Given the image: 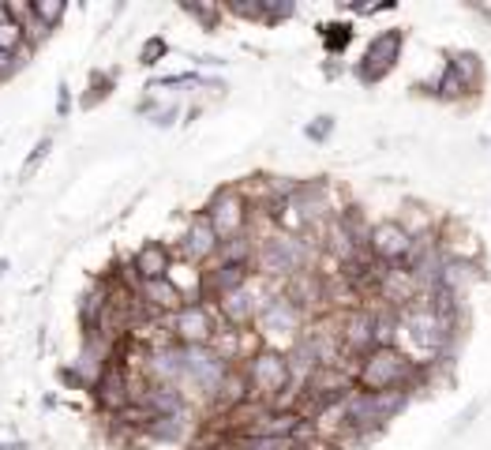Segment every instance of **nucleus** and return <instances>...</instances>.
<instances>
[{
  "mask_svg": "<svg viewBox=\"0 0 491 450\" xmlns=\"http://www.w3.org/2000/svg\"><path fill=\"white\" fill-rule=\"evenodd\" d=\"M311 263V244L297 233H278L259 248V270L270 278H297Z\"/></svg>",
  "mask_w": 491,
  "mask_h": 450,
  "instance_id": "1",
  "label": "nucleus"
},
{
  "mask_svg": "<svg viewBox=\"0 0 491 450\" xmlns=\"http://www.w3.org/2000/svg\"><path fill=\"white\" fill-rule=\"evenodd\" d=\"M244 375H248L252 383V394L259 398V402H278V394L289 387L292 371H289V357L274 353V349H263V353H255L248 361V368H244Z\"/></svg>",
  "mask_w": 491,
  "mask_h": 450,
  "instance_id": "2",
  "label": "nucleus"
},
{
  "mask_svg": "<svg viewBox=\"0 0 491 450\" xmlns=\"http://www.w3.org/2000/svg\"><path fill=\"white\" fill-rule=\"evenodd\" d=\"M402 49H405V31H383L367 42L364 49V61L357 64V80L360 83H379L386 80L394 64L402 61Z\"/></svg>",
  "mask_w": 491,
  "mask_h": 450,
  "instance_id": "3",
  "label": "nucleus"
},
{
  "mask_svg": "<svg viewBox=\"0 0 491 450\" xmlns=\"http://www.w3.org/2000/svg\"><path fill=\"white\" fill-rule=\"evenodd\" d=\"M229 375V361L210 345H184V380L207 394H218Z\"/></svg>",
  "mask_w": 491,
  "mask_h": 450,
  "instance_id": "4",
  "label": "nucleus"
},
{
  "mask_svg": "<svg viewBox=\"0 0 491 450\" xmlns=\"http://www.w3.org/2000/svg\"><path fill=\"white\" fill-rule=\"evenodd\" d=\"M412 244H416V237L405 230L402 221L390 218V221L372 225V237H367V252H372L379 263H386V267H405Z\"/></svg>",
  "mask_w": 491,
  "mask_h": 450,
  "instance_id": "5",
  "label": "nucleus"
},
{
  "mask_svg": "<svg viewBox=\"0 0 491 450\" xmlns=\"http://www.w3.org/2000/svg\"><path fill=\"white\" fill-rule=\"evenodd\" d=\"M207 218H210V225H214L218 237L233 240V237L244 233V225H248V199H244L236 188H222V192L210 199Z\"/></svg>",
  "mask_w": 491,
  "mask_h": 450,
  "instance_id": "6",
  "label": "nucleus"
},
{
  "mask_svg": "<svg viewBox=\"0 0 491 450\" xmlns=\"http://www.w3.org/2000/svg\"><path fill=\"white\" fill-rule=\"evenodd\" d=\"M375 327H379V319H375L372 308H357V312H349L346 319H341V349L364 361V357L379 345Z\"/></svg>",
  "mask_w": 491,
  "mask_h": 450,
  "instance_id": "7",
  "label": "nucleus"
},
{
  "mask_svg": "<svg viewBox=\"0 0 491 450\" xmlns=\"http://www.w3.org/2000/svg\"><path fill=\"white\" fill-rule=\"evenodd\" d=\"M173 334L184 342V345H210L218 327H214V315L207 305H184L177 315H173Z\"/></svg>",
  "mask_w": 491,
  "mask_h": 450,
  "instance_id": "8",
  "label": "nucleus"
},
{
  "mask_svg": "<svg viewBox=\"0 0 491 450\" xmlns=\"http://www.w3.org/2000/svg\"><path fill=\"white\" fill-rule=\"evenodd\" d=\"M439 244H443L447 259H461V263H480V259H484L480 240H477L469 230H465L458 218H447L443 225H439Z\"/></svg>",
  "mask_w": 491,
  "mask_h": 450,
  "instance_id": "9",
  "label": "nucleus"
},
{
  "mask_svg": "<svg viewBox=\"0 0 491 450\" xmlns=\"http://www.w3.org/2000/svg\"><path fill=\"white\" fill-rule=\"evenodd\" d=\"M301 319H304V312L282 293V296H270L266 305H263L259 327H263V334H297L301 331Z\"/></svg>",
  "mask_w": 491,
  "mask_h": 450,
  "instance_id": "10",
  "label": "nucleus"
},
{
  "mask_svg": "<svg viewBox=\"0 0 491 450\" xmlns=\"http://www.w3.org/2000/svg\"><path fill=\"white\" fill-rule=\"evenodd\" d=\"M218 248H222V237L214 233L210 218H207V214H199V218H195V221L188 225V233H184V244H181L184 259H191V263H203V259L218 256Z\"/></svg>",
  "mask_w": 491,
  "mask_h": 450,
  "instance_id": "11",
  "label": "nucleus"
},
{
  "mask_svg": "<svg viewBox=\"0 0 491 450\" xmlns=\"http://www.w3.org/2000/svg\"><path fill=\"white\" fill-rule=\"evenodd\" d=\"M146 371H151V380L158 387H177L184 380V345H165L158 349V353L146 361Z\"/></svg>",
  "mask_w": 491,
  "mask_h": 450,
  "instance_id": "12",
  "label": "nucleus"
},
{
  "mask_svg": "<svg viewBox=\"0 0 491 450\" xmlns=\"http://www.w3.org/2000/svg\"><path fill=\"white\" fill-rule=\"evenodd\" d=\"M222 305V319L229 323V331H240V327H248L252 319H259V312H263V305L255 300V293L244 286V289H236V293H229L226 300H218Z\"/></svg>",
  "mask_w": 491,
  "mask_h": 450,
  "instance_id": "13",
  "label": "nucleus"
},
{
  "mask_svg": "<svg viewBox=\"0 0 491 450\" xmlns=\"http://www.w3.org/2000/svg\"><path fill=\"white\" fill-rule=\"evenodd\" d=\"M132 270H135L139 286L169 278V248H165V244H143L139 256H135V263H132Z\"/></svg>",
  "mask_w": 491,
  "mask_h": 450,
  "instance_id": "14",
  "label": "nucleus"
},
{
  "mask_svg": "<svg viewBox=\"0 0 491 450\" xmlns=\"http://www.w3.org/2000/svg\"><path fill=\"white\" fill-rule=\"evenodd\" d=\"M139 296H143V305L154 308V312H173V315H177V312L184 308V293H181V286H173L169 278L139 286Z\"/></svg>",
  "mask_w": 491,
  "mask_h": 450,
  "instance_id": "15",
  "label": "nucleus"
},
{
  "mask_svg": "<svg viewBox=\"0 0 491 450\" xmlns=\"http://www.w3.org/2000/svg\"><path fill=\"white\" fill-rule=\"evenodd\" d=\"M132 390H128V380H125V371H116L109 368L102 375V383H97V402H102L106 409H116V413H125L132 406Z\"/></svg>",
  "mask_w": 491,
  "mask_h": 450,
  "instance_id": "16",
  "label": "nucleus"
},
{
  "mask_svg": "<svg viewBox=\"0 0 491 450\" xmlns=\"http://www.w3.org/2000/svg\"><path fill=\"white\" fill-rule=\"evenodd\" d=\"M480 282V263H461V259H447V267H443V289H450L454 296H461L465 300V293H469L473 286Z\"/></svg>",
  "mask_w": 491,
  "mask_h": 450,
  "instance_id": "17",
  "label": "nucleus"
},
{
  "mask_svg": "<svg viewBox=\"0 0 491 450\" xmlns=\"http://www.w3.org/2000/svg\"><path fill=\"white\" fill-rule=\"evenodd\" d=\"M458 75H461V83H465V90L469 94H480V87H484V61L477 57V53H450V61H447Z\"/></svg>",
  "mask_w": 491,
  "mask_h": 450,
  "instance_id": "18",
  "label": "nucleus"
},
{
  "mask_svg": "<svg viewBox=\"0 0 491 450\" xmlns=\"http://www.w3.org/2000/svg\"><path fill=\"white\" fill-rule=\"evenodd\" d=\"M255 256V244L248 233H240L233 240H222V248H218V267H248Z\"/></svg>",
  "mask_w": 491,
  "mask_h": 450,
  "instance_id": "19",
  "label": "nucleus"
},
{
  "mask_svg": "<svg viewBox=\"0 0 491 450\" xmlns=\"http://www.w3.org/2000/svg\"><path fill=\"white\" fill-rule=\"evenodd\" d=\"M431 94L439 98V102H461V98L469 94V90H465L461 75H458V71L447 64V68H443V75H439V80L431 83Z\"/></svg>",
  "mask_w": 491,
  "mask_h": 450,
  "instance_id": "20",
  "label": "nucleus"
},
{
  "mask_svg": "<svg viewBox=\"0 0 491 450\" xmlns=\"http://www.w3.org/2000/svg\"><path fill=\"white\" fill-rule=\"evenodd\" d=\"M146 432H151L154 439H177V436L184 432V413H181V417H154Z\"/></svg>",
  "mask_w": 491,
  "mask_h": 450,
  "instance_id": "21",
  "label": "nucleus"
},
{
  "mask_svg": "<svg viewBox=\"0 0 491 450\" xmlns=\"http://www.w3.org/2000/svg\"><path fill=\"white\" fill-rule=\"evenodd\" d=\"M349 38H353L349 23H334V27H323V42H327L330 53H341V49L349 45Z\"/></svg>",
  "mask_w": 491,
  "mask_h": 450,
  "instance_id": "22",
  "label": "nucleus"
},
{
  "mask_svg": "<svg viewBox=\"0 0 491 450\" xmlns=\"http://www.w3.org/2000/svg\"><path fill=\"white\" fill-rule=\"evenodd\" d=\"M31 8H34V19L42 23L45 31L64 15V5H60V0H38V5H31Z\"/></svg>",
  "mask_w": 491,
  "mask_h": 450,
  "instance_id": "23",
  "label": "nucleus"
},
{
  "mask_svg": "<svg viewBox=\"0 0 491 450\" xmlns=\"http://www.w3.org/2000/svg\"><path fill=\"white\" fill-rule=\"evenodd\" d=\"M19 42H23V31H19V23H15V19L0 23V53H12V57H15Z\"/></svg>",
  "mask_w": 491,
  "mask_h": 450,
  "instance_id": "24",
  "label": "nucleus"
},
{
  "mask_svg": "<svg viewBox=\"0 0 491 450\" xmlns=\"http://www.w3.org/2000/svg\"><path fill=\"white\" fill-rule=\"evenodd\" d=\"M109 83H113L109 75H97V80H94V87H90V94L83 98V106H94V102H102V98L109 94Z\"/></svg>",
  "mask_w": 491,
  "mask_h": 450,
  "instance_id": "25",
  "label": "nucleus"
},
{
  "mask_svg": "<svg viewBox=\"0 0 491 450\" xmlns=\"http://www.w3.org/2000/svg\"><path fill=\"white\" fill-rule=\"evenodd\" d=\"M158 57H165V42L162 38H151L143 45V64H158Z\"/></svg>",
  "mask_w": 491,
  "mask_h": 450,
  "instance_id": "26",
  "label": "nucleus"
},
{
  "mask_svg": "<svg viewBox=\"0 0 491 450\" xmlns=\"http://www.w3.org/2000/svg\"><path fill=\"white\" fill-rule=\"evenodd\" d=\"M184 12H188V15H195V19H199L203 27H214V23H218V8H199V5H184Z\"/></svg>",
  "mask_w": 491,
  "mask_h": 450,
  "instance_id": "27",
  "label": "nucleus"
},
{
  "mask_svg": "<svg viewBox=\"0 0 491 450\" xmlns=\"http://www.w3.org/2000/svg\"><path fill=\"white\" fill-rule=\"evenodd\" d=\"M330 132H334V120H330V117H319V120L311 124V128H308V136H311V139H327Z\"/></svg>",
  "mask_w": 491,
  "mask_h": 450,
  "instance_id": "28",
  "label": "nucleus"
},
{
  "mask_svg": "<svg viewBox=\"0 0 491 450\" xmlns=\"http://www.w3.org/2000/svg\"><path fill=\"white\" fill-rule=\"evenodd\" d=\"M19 68V57H12V53H0V80H5V75H12Z\"/></svg>",
  "mask_w": 491,
  "mask_h": 450,
  "instance_id": "29",
  "label": "nucleus"
},
{
  "mask_svg": "<svg viewBox=\"0 0 491 450\" xmlns=\"http://www.w3.org/2000/svg\"><path fill=\"white\" fill-rule=\"evenodd\" d=\"M49 146H53V143H49V139H42V143H38V150H34V158L27 162V173H31V169H34V165H38V162H42V158L49 155Z\"/></svg>",
  "mask_w": 491,
  "mask_h": 450,
  "instance_id": "30",
  "label": "nucleus"
}]
</instances>
